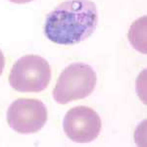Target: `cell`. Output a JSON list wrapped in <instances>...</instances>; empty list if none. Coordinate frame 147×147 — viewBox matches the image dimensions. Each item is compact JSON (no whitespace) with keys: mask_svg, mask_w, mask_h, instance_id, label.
Here are the masks:
<instances>
[{"mask_svg":"<svg viewBox=\"0 0 147 147\" xmlns=\"http://www.w3.org/2000/svg\"><path fill=\"white\" fill-rule=\"evenodd\" d=\"M98 13L90 0H68L47 15L44 34L61 45H74L88 38L96 30Z\"/></svg>","mask_w":147,"mask_h":147,"instance_id":"obj_1","label":"cell"},{"mask_svg":"<svg viewBox=\"0 0 147 147\" xmlns=\"http://www.w3.org/2000/svg\"><path fill=\"white\" fill-rule=\"evenodd\" d=\"M96 82V73L89 65L71 64L59 76L53 89V99L59 104L84 99L92 93Z\"/></svg>","mask_w":147,"mask_h":147,"instance_id":"obj_2","label":"cell"},{"mask_svg":"<svg viewBox=\"0 0 147 147\" xmlns=\"http://www.w3.org/2000/svg\"><path fill=\"white\" fill-rule=\"evenodd\" d=\"M50 80V65L38 55L21 57L9 75L10 85L20 92H40L46 88Z\"/></svg>","mask_w":147,"mask_h":147,"instance_id":"obj_3","label":"cell"},{"mask_svg":"<svg viewBox=\"0 0 147 147\" xmlns=\"http://www.w3.org/2000/svg\"><path fill=\"white\" fill-rule=\"evenodd\" d=\"M47 121V108L43 102L34 98H19L7 110V122L19 134H34Z\"/></svg>","mask_w":147,"mask_h":147,"instance_id":"obj_4","label":"cell"},{"mask_svg":"<svg viewBox=\"0 0 147 147\" xmlns=\"http://www.w3.org/2000/svg\"><path fill=\"white\" fill-rule=\"evenodd\" d=\"M101 120L93 109L77 106L69 110L63 120L66 136L77 143H88L97 138L101 130Z\"/></svg>","mask_w":147,"mask_h":147,"instance_id":"obj_5","label":"cell"},{"mask_svg":"<svg viewBox=\"0 0 147 147\" xmlns=\"http://www.w3.org/2000/svg\"><path fill=\"white\" fill-rule=\"evenodd\" d=\"M129 42L137 51L146 54V16L139 18L131 25L129 32Z\"/></svg>","mask_w":147,"mask_h":147,"instance_id":"obj_6","label":"cell"},{"mask_svg":"<svg viewBox=\"0 0 147 147\" xmlns=\"http://www.w3.org/2000/svg\"><path fill=\"white\" fill-rule=\"evenodd\" d=\"M4 66H5V57L3 55V52L0 50V76L4 70Z\"/></svg>","mask_w":147,"mask_h":147,"instance_id":"obj_7","label":"cell"},{"mask_svg":"<svg viewBox=\"0 0 147 147\" xmlns=\"http://www.w3.org/2000/svg\"><path fill=\"white\" fill-rule=\"evenodd\" d=\"M9 1L13 2V3H17V4H24V3H28V2L32 1V0H9Z\"/></svg>","mask_w":147,"mask_h":147,"instance_id":"obj_8","label":"cell"}]
</instances>
